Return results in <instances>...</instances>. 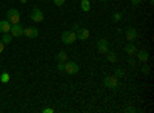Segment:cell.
I'll return each mask as SVG.
<instances>
[{
    "mask_svg": "<svg viewBox=\"0 0 154 113\" xmlns=\"http://www.w3.org/2000/svg\"><path fill=\"white\" fill-rule=\"evenodd\" d=\"M6 16H8V22H9L11 25H14V23H19V22H20V12H19L16 8L8 9Z\"/></svg>",
    "mask_w": 154,
    "mask_h": 113,
    "instance_id": "cell-1",
    "label": "cell"
},
{
    "mask_svg": "<svg viewBox=\"0 0 154 113\" xmlns=\"http://www.w3.org/2000/svg\"><path fill=\"white\" fill-rule=\"evenodd\" d=\"M62 42L63 44H74L75 40H77V37H75V31H63L62 33Z\"/></svg>",
    "mask_w": 154,
    "mask_h": 113,
    "instance_id": "cell-2",
    "label": "cell"
},
{
    "mask_svg": "<svg viewBox=\"0 0 154 113\" xmlns=\"http://www.w3.org/2000/svg\"><path fill=\"white\" fill-rule=\"evenodd\" d=\"M79 64L77 62H72V60H66L65 62V71L69 73V74H75V73H79Z\"/></svg>",
    "mask_w": 154,
    "mask_h": 113,
    "instance_id": "cell-3",
    "label": "cell"
},
{
    "mask_svg": "<svg viewBox=\"0 0 154 113\" xmlns=\"http://www.w3.org/2000/svg\"><path fill=\"white\" fill-rule=\"evenodd\" d=\"M117 85H119V78L117 76H106L105 78V87L114 90V89H117Z\"/></svg>",
    "mask_w": 154,
    "mask_h": 113,
    "instance_id": "cell-4",
    "label": "cell"
},
{
    "mask_svg": "<svg viewBox=\"0 0 154 113\" xmlns=\"http://www.w3.org/2000/svg\"><path fill=\"white\" fill-rule=\"evenodd\" d=\"M75 37H77V40H86L88 37H89V30L88 28H79L75 31Z\"/></svg>",
    "mask_w": 154,
    "mask_h": 113,
    "instance_id": "cell-5",
    "label": "cell"
},
{
    "mask_svg": "<svg viewBox=\"0 0 154 113\" xmlns=\"http://www.w3.org/2000/svg\"><path fill=\"white\" fill-rule=\"evenodd\" d=\"M9 33L12 34V37L22 36V34H23V27L20 25V22H19V23H14V25H11V31H9Z\"/></svg>",
    "mask_w": 154,
    "mask_h": 113,
    "instance_id": "cell-6",
    "label": "cell"
},
{
    "mask_svg": "<svg viewBox=\"0 0 154 113\" xmlns=\"http://www.w3.org/2000/svg\"><path fill=\"white\" fill-rule=\"evenodd\" d=\"M97 51L100 54H106L108 53V40L106 39H100L97 42Z\"/></svg>",
    "mask_w": 154,
    "mask_h": 113,
    "instance_id": "cell-7",
    "label": "cell"
},
{
    "mask_svg": "<svg viewBox=\"0 0 154 113\" xmlns=\"http://www.w3.org/2000/svg\"><path fill=\"white\" fill-rule=\"evenodd\" d=\"M43 12L40 11V9H37V8H34L32 11H31V20H34V22H43Z\"/></svg>",
    "mask_w": 154,
    "mask_h": 113,
    "instance_id": "cell-8",
    "label": "cell"
},
{
    "mask_svg": "<svg viewBox=\"0 0 154 113\" xmlns=\"http://www.w3.org/2000/svg\"><path fill=\"white\" fill-rule=\"evenodd\" d=\"M137 37V30L136 28H128L126 30V40L128 42H134Z\"/></svg>",
    "mask_w": 154,
    "mask_h": 113,
    "instance_id": "cell-9",
    "label": "cell"
},
{
    "mask_svg": "<svg viewBox=\"0 0 154 113\" xmlns=\"http://www.w3.org/2000/svg\"><path fill=\"white\" fill-rule=\"evenodd\" d=\"M23 34L26 36V37H37V36H38V30H37V28H32V27L23 28Z\"/></svg>",
    "mask_w": 154,
    "mask_h": 113,
    "instance_id": "cell-10",
    "label": "cell"
},
{
    "mask_svg": "<svg viewBox=\"0 0 154 113\" xmlns=\"http://www.w3.org/2000/svg\"><path fill=\"white\" fill-rule=\"evenodd\" d=\"M11 31V23L8 20H0V33L5 34V33H9Z\"/></svg>",
    "mask_w": 154,
    "mask_h": 113,
    "instance_id": "cell-11",
    "label": "cell"
},
{
    "mask_svg": "<svg viewBox=\"0 0 154 113\" xmlns=\"http://www.w3.org/2000/svg\"><path fill=\"white\" fill-rule=\"evenodd\" d=\"M125 53H126L128 56H134V54L137 53V50H136V47H134L133 42H130V44L125 45Z\"/></svg>",
    "mask_w": 154,
    "mask_h": 113,
    "instance_id": "cell-12",
    "label": "cell"
},
{
    "mask_svg": "<svg viewBox=\"0 0 154 113\" xmlns=\"http://www.w3.org/2000/svg\"><path fill=\"white\" fill-rule=\"evenodd\" d=\"M80 8H82V11L88 12L89 9H91V2H89V0H82V2H80Z\"/></svg>",
    "mask_w": 154,
    "mask_h": 113,
    "instance_id": "cell-13",
    "label": "cell"
},
{
    "mask_svg": "<svg viewBox=\"0 0 154 113\" xmlns=\"http://www.w3.org/2000/svg\"><path fill=\"white\" fill-rule=\"evenodd\" d=\"M11 40H12V34L11 33H5L3 37H2V42L6 45V44H11Z\"/></svg>",
    "mask_w": 154,
    "mask_h": 113,
    "instance_id": "cell-14",
    "label": "cell"
},
{
    "mask_svg": "<svg viewBox=\"0 0 154 113\" xmlns=\"http://www.w3.org/2000/svg\"><path fill=\"white\" fill-rule=\"evenodd\" d=\"M137 57H139V60H142V62H146L149 56H148V53H146V51H139V53H137Z\"/></svg>",
    "mask_w": 154,
    "mask_h": 113,
    "instance_id": "cell-15",
    "label": "cell"
},
{
    "mask_svg": "<svg viewBox=\"0 0 154 113\" xmlns=\"http://www.w3.org/2000/svg\"><path fill=\"white\" fill-rule=\"evenodd\" d=\"M57 60H59V62H65V60H68V54H66L65 51H60V53L57 54Z\"/></svg>",
    "mask_w": 154,
    "mask_h": 113,
    "instance_id": "cell-16",
    "label": "cell"
},
{
    "mask_svg": "<svg viewBox=\"0 0 154 113\" xmlns=\"http://www.w3.org/2000/svg\"><path fill=\"white\" fill-rule=\"evenodd\" d=\"M106 54H108V59H109V62H116V60H117V57H116V53H112V51H108Z\"/></svg>",
    "mask_w": 154,
    "mask_h": 113,
    "instance_id": "cell-17",
    "label": "cell"
},
{
    "mask_svg": "<svg viewBox=\"0 0 154 113\" xmlns=\"http://www.w3.org/2000/svg\"><path fill=\"white\" fill-rule=\"evenodd\" d=\"M0 81H2V82H5V84H6V82L9 81V74H8V73H3L2 76H0Z\"/></svg>",
    "mask_w": 154,
    "mask_h": 113,
    "instance_id": "cell-18",
    "label": "cell"
},
{
    "mask_svg": "<svg viewBox=\"0 0 154 113\" xmlns=\"http://www.w3.org/2000/svg\"><path fill=\"white\" fill-rule=\"evenodd\" d=\"M122 19V14H120V12H114V14H112V20L114 22H119Z\"/></svg>",
    "mask_w": 154,
    "mask_h": 113,
    "instance_id": "cell-19",
    "label": "cell"
},
{
    "mask_svg": "<svg viewBox=\"0 0 154 113\" xmlns=\"http://www.w3.org/2000/svg\"><path fill=\"white\" fill-rule=\"evenodd\" d=\"M114 76L122 78V76H125V71H123V70H120V68H117V70H116V74H114Z\"/></svg>",
    "mask_w": 154,
    "mask_h": 113,
    "instance_id": "cell-20",
    "label": "cell"
},
{
    "mask_svg": "<svg viewBox=\"0 0 154 113\" xmlns=\"http://www.w3.org/2000/svg\"><path fill=\"white\" fill-rule=\"evenodd\" d=\"M57 70H59V71H65V64H63V62H59Z\"/></svg>",
    "mask_w": 154,
    "mask_h": 113,
    "instance_id": "cell-21",
    "label": "cell"
},
{
    "mask_svg": "<svg viewBox=\"0 0 154 113\" xmlns=\"http://www.w3.org/2000/svg\"><path fill=\"white\" fill-rule=\"evenodd\" d=\"M53 2H54L56 6H62L63 3H65V0H53Z\"/></svg>",
    "mask_w": 154,
    "mask_h": 113,
    "instance_id": "cell-22",
    "label": "cell"
},
{
    "mask_svg": "<svg viewBox=\"0 0 154 113\" xmlns=\"http://www.w3.org/2000/svg\"><path fill=\"white\" fill-rule=\"evenodd\" d=\"M131 3H133V6H139L142 3V0H131Z\"/></svg>",
    "mask_w": 154,
    "mask_h": 113,
    "instance_id": "cell-23",
    "label": "cell"
},
{
    "mask_svg": "<svg viewBox=\"0 0 154 113\" xmlns=\"http://www.w3.org/2000/svg\"><path fill=\"white\" fill-rule=\"evenodd\" d=\"M3 50H5V44H3L2 40H0V54L3 53Z\"/></svg>",
    "mask_w": 154,
    "mask_h": 113,
    "instance_id": "cell-24",
    "label": "cell"
},
{
    "mask_svg": "<svg viewBox=\"0 0 154 113\" xmlns=\"http://www.w3.org/2000/svg\"><path fill=\"white\" fill-rule=\"evenodd\" d=\"M80 27H79V25H77V23H74L72 25V28H71V31H77V30H79Z\"/></svg>",
    "mask_w": 154,
    "mask_h": 113,
    "instance_id": "cell-25",
    "label": "cell"
},
{
    "mask_svg": "<svg viewBox=\"0 0 154 113\" xmlns=\"http://www.w3.org/2000/svg\"><path fill=\"white\" fill-rule=\"evenodd\" d=\"M142 71H143V73H149V67H148V65H143Z\"/></svg>",
    "mask_w": 154,
    "mask_h": 113,
    "instance_id": "cell-26",
    "label": "cell"
},
{
    "mask_svg": "<svg viewBox=\"0 0 154 113\" xmlns=\"http://www.w3.org/2000/svg\"><path fill=\"white\" fill-rule=\"evenodd\" d=\"M126 111H128V113H134V111H136V108H134V107H128V108H126Z\"/></svg>",
    "mask_w": 154,
    "mask_h": 113,
    "instance_id": "cell-27",
    "label": "cell"
},
{
    "mask_svg": "<svg viewBox=\"0 0 154 113\" xmlns=\"http://www.w3.org/2000/svg\"><path fill=\"white\" fill-rule=\"evenodd\" d=\"M43 113H54L53 108H43Z\"/></svg>",
    "mask_w": 154,
    "mask_h": 113,
    "instance_id": "cell-28",
    "label": "cell"
},
{
    "mask_svg": "<svg viewBox=\"0 0 154 113\" xmlns=\"http://www.w3.org/2000/svg\"><path fill=\"white\" fill-rule=\"evenodd\" d=\"M100 2H106V0H100Z\"/></svg>",
    "mask_w": 154,
    "mask_h": 113,
    "instance_id": "cell-29",
    "label": "cell"
}]
</instances>
